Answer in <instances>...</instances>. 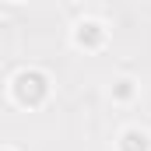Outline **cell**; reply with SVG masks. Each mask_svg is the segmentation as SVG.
Wrapping results in <instances>:
<instances>
[{"mask_svg":"<svg viewBox=\"0 0 151 151\" xmlns=\"http://www.w3.org/2000/svg\"><path fill=\"white\" fill-rule=\"evenodd\" d=\"M7 99L18 109H42L53 99V77L46 74L42 67H18L14 74L7 77Z\"/></svg>","mask_w":151,"mask_h":151,"instance_id":"cell-1","label":"cell"},{"mask_svg":"<svg viewBox=\"0 0 151 151\" xmlns=\"http://www.w3.org/2000/svg\"><path fill=\"white\" fill-rule=\"evenodd\" d=\"M70 46L84 49V53H99L109 46V25L95 14H81L74 25H70Z\"/></svg>","mask_w":151,"mask_h":151,"instance_id":"cell-2","label":"cell"},{"mask_svg":"<svg viewBox=\"0 0 151 151\" xmlns=\"http://www.w3.org/2000/svg\"><path fill=\"white\" fill-rule=\"evenodd\" d=\"M116 151H151V134L144 127H123L116 137Z\"/></svg>","mask_w":151,"mask_h":151,"instance_id":"cell-3","label":"cell"},{"mask_svg":"<svg viewBox=\"0 0 151 151\" xmlns=\"http://www.w3.org/2000/svg\"><path fill=\"white\" fill-rule=\"evenodd\" d=\"M109 95H113V102H116V106H130V102L141 95V84H137V77L123 74V77H116V81H113Z\"/></svg>","mask_w":151,"mask_h":151,"instance_id":"cell-4","label":"cell"},{"mask_svg":"<svg viewBox=\"0 0 151 151\" xmlns=\"http://www.w3.org/2000/svg\"><path fill=\"white\" fill-rule=\"evenodd\" d=\"M0 151H14V148H11V144H4V148H0Z\"/></svg>","mask_w":151,"mask_h":151,"instance_id":"cell-5","label":"cell"}]
</instances>
